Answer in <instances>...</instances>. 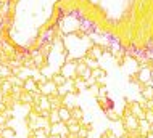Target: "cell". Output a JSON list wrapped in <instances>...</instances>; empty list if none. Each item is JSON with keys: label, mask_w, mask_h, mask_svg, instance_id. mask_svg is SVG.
Listing matches in <instances>:
<instances>
[{"label": "cell", "mask_w": 153, "mask_h": 138, "mask_svg": "<svg viewBox=\"0 0 153 138\" xmlns=\"http://www.w3.org/2000/svg\"><path fill=\"white\" fill-rule=\"evenodd\" d=\"M58 114H60L61 122H68V120L71 119V109H69V108H66V106L58 108Z\"/></svg>", "instance_id": "52a82bcc"}, {"label": "cell", "mask_w": 153, "mask_h": 138, "mask_svg": "<svg viewBox=\"0 0 153 138\" xmlns=\"http://www.w3.org/2000/svg\"><path fill=\"white\" fill-rule=\"evenodd\" d=\"M48 122H50V124H58V122H61L60 114H58V109H52V111H50V116H48Z\"/></svg>", "instance_id": "8fae6325"}, {"label": "cell", "mask_w": 153, "mask_h": 138, "mask_svg": "<svg viewBox=\"0 0 153 138\" xmlns=\"http://www.w3.org/2000/svg\"><path fill=\"white\" fill-rule=\"evenodd\" d=\"M71 119L77 120V122H81V120L84 119V112H82V109L79 106H76V108H73V109H71Z\"/></svg>", "instance_id": "9c48e42d"}, {"label": "cell", "mask_w": 153, "mask_h": 138, "mask_svg": "<svg viewBox=\"0 0 153 138\" xmlns=\"http://www.w3.org/2000/svg\"><path fill=\"white\" fill-rule=\"evenodd\" d=\"M23 90L24 92H29V93H32V92H39V83H37L34 79H27L26 82H24V85H23Z\"/></svg>", "instance_id": "8992f818"}, {"label": "cell", "mask_w": 153, "mask_h": 138, "mask_svg": "<svg viewBox=\"0 0 153 138\" xmlns=\"http://www.w3.org/2000/svg\"><path fill=\"white\" fill-rule=\"evenodd\" d=\"M121 122H123V127H124V130H126V132L139 130V119L135 117V116H132V114H126V116H123Z\"/></svg>", "instance_id": "7a4b0ae2"}, {"label": "cell", "mask_w": 153, "mask_h": 138, "mask_svg": "<svg viewBox=\"0 0 153 138\" xmlns=\"http://www.w3.org/2000/svg\"><path fill=\"white\" fill-rule=\"evenodd\" d=\"M145 120L150 122V124H153V109H147L145 111Z\"/></svg>", "instance_id": "7c38bea8"}, {"label": "cell", "mask_w": 153, "mask_h": 138, "mask_svg": "<svg viewBox=\"0 0 153 138\" xmlns=\"http://www.w3.org/2000/svg\"><path fill=\"white\" fill-rule=\"evenodd\" d=\"M152 100H153V98H152Z\"/></svg>", "instance_id": "9a60e30c"}, {"label": "cell", "mask_w": 153, "mask_h": 138, "mask_svg": "<svg viewBox=\"0 0 153 138\" xmlns=\"http://www.w3.org/2000/svg\"><path fill=\"white\" fill-rule=\"evenodd\" d=\"M129 109H131V114L135 116L139 120L145 119V108H143L139 101H129Z\"/></svg>", "instance_id": "3957f363"}, {"label": "cell", "mask_w": 153, "mask_h": 138, "mask_svg": "<svg viewBox=\"0 0 153 138\" xmlns=\"http://www.w3.org/2000/svg\"><path fill=\"white\" fill-rule=\"evenodd\" d=\"M150 135H153V124H150Z\"/></svg>", "instance_id": "5bb4252c"}, {"label": "cell", "mask_w": 153, "mask_h": 138, "mask_svg": "<svg viewBox=\"0 0 153 138\" xmlns=\"http://www.w3.org/2000/svg\"><path fill=\"white\" fill-rule=\"evenodd\" d=\"M39 93L45 95V97H50V95H56V85L52 80H47L39 85Z\"/></svg>", "instance_id": "277c9868"}, {"label": "cell", "mask_w": 153, "mask_h": 138, "mask_svg": "<svg viewBox=\"0 0 153 138\" xmlns=\"http://www.w3.org/2000/svg\"><path fill=\"white\" fill-rule=\"evenodd\" d=\"M50 80H52L53 83H55L56 87H60V85H63V83H66V80H68V79H66L65 76H61L60 72H55V74H53V77L50 79Z\"/></svg>", "instance_id": "30bf717a"}, {"label": "cell", "mask_w": 153, "mask_h": 138, "mask_svg": "<svg viewBox=\"0 0 153 138\" xmlns=\"http://www.w3.org/2000/svg\"><path fill=\"white\" fill-rule=\"evenodd\" d=\"M140 95L143 100H152L153 98V85H143L140 89Z\"/></svg>", "instance_id": "ba28073f"}, {"label": "cell", "mask_w": 153, "mask_h": 138, "mask_svg": "<svg viewBox=\"0 0 153 138\" xmlns=\"http://www.w3.org/2000/svg\"><path fill=\"white\" fill-rule=\"evenodd\" d=\"M48 138H63L61 135H48Z\"/></svg>", "instance_id": "4fadbf2b"}, {"label": "cell", "mask_w": 153, "mask_h": 138, "mask_svg": "<svg viewBox=\"0 0 153 138\" xmlns=\"http://www.w3.org/2000/svg\"><path fill=\"white\" fill-rule=\"evenodd\" d=\"M50 135H68V125L65 122L50 124Z\"/></svg>", "instance_id": "5b68a950"}, {"label": "cell", "mask_w": 153, "mask_h": 138, "mask_svg": "<svg viewBox=\"0 0 153 138\" xmlns=\"http://www.w3.org/2000/svg\"><path fill=\"white\" fill-rule=\"evenodd\" d=\"M60 74L65 76L66 79H76V60H66L63 64H61Z\"/></svg>", "instance_id": "6da1fadb"}]
</instances>
